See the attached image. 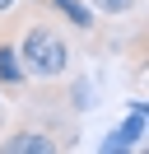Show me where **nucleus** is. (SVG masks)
<instances>
[{"label":"nucleus","mask_w":149,"mask_h":154,"mask_svg":"<svg viewBox=\"0 0 149 154\" xmlns=\"http://www.w3.org/2000/svg\"><path fill=\"white\" fill-rule=\"evenodd\" d=\"M19 10V0H0V14H14Z\"/></svg>","instance_id":"obj_6"},{"label":"nucleus","mask_w":149,"mask_h":154,"mask_svg":"<svg viewBox=\"0 0 149 154\" xmlns=\"http://www.w3.org/2000/svg\"><path fill=\"white\" fill-rule=\"evenodd\" d=\"M23 84H28V75H23V66H19L14 38H0V89H9V94H19Z\"/></svg>","instance_id":"obj_4"},{"label":"nucleus","mask_w":149,"mask_h":154,"mask_svg":"<svg viewBox=\"0 0 149 154\" xmlns=\"http://www.w3.org/2000/svg\"><path fill=\"white\" fill-rule=\"evenodd\" d=\"M93 14H135L140 10V0H89Z\"/></svg>","instance_id":"obj_5"},{"label":"nucleus","mask_w":149,"mask_h":154,"mask_svg":"<svg viewBox=\"0 0 149 154\" xmlns=\"http://www.w3.org/2000/svg\"><path fill=\"white\" fill-rule=\"evenodd\" d=\"M42 5H47L51 14H61L74 33H84V38H93V33H98V14H93L89 0H42Z\"/></svg>","instance_id":"obj_3"},{"label":"nucleus","mask_w":149,"mask_h":154,"mask_svg":"<svg viewBox=\"0 0 149 154\" xmlns=\"http://www.w3.org/2000/svg\"><path fill=\"white\" fill-rule=\"evenodd\" d=\"M65 145V135L56 131V126H47V122H19L14 131L0 140V149L5 154H56Z\"/></svg>","instance_id":"obj_2"},{"label":"nucleus","mask_w":149,"mask_h":154,"mask_svg":"<svg viewBox=\"0 0 149 154\" xmlns=\"http://www.w3.org/2000/svg\"><path fill=\"white\" fill-rule=\"evenodd\" d=\"M14 51H19L23 75L37 79V84H56V79H65L70 66H74V51H70V42H65V33L51 23L47 5H42V10H28L23 19H19Z\"/></svg>","instance_id":"obj_1"}]
</instances>
